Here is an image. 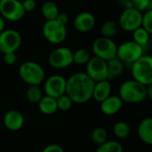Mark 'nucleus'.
Instances as JSON below:
<instances>
[{
  "label": "nucleus",
  "mask_w": 152,
  "mask_h": 152,
  "mask_svg": "<svg viewBox=\"0 0 152 152\" xmlns=\"http://www.w3.org/2000/svg\"><path fill=\"white\" fill-rule=\"evenodd\" d=\"M95 82L86 72H76L66 80L65 93L73 103L83 104L92 99Z\"/></svg>",
  "instance_id": "nucleus-1"
},
{
  "label": "nucleus",
  "mask_w": 152,
  "mask_h": 152,
  "mask_svg": "<svg viewBox=\"0 0 152 152\" xmlns=\"http://www.w3.org/2000/svg\"><path fill=\"white\" fill-rule=\"evenodd\" d=\"M123 102L138 104L147 99L146 85L132 79L124 82L119 87V95Z\"/></svg>",
  "instance_id": "nucleus-2"
},
{
  "label": "nucleus",
  "mask_w": 152,
  "mask_h": 152,
  "mask_svg": "<svg viewBox=\"0 0 152 152\" xmlns=\"http://www.w3.org/2000/svg\"><path fill=\"white\" fill-rule=\"evenodd\" d=\"M20 78L28 85H39L45 80L43 67L33 61H26L19 67Z\"/></svg>",
  "instance_id": "nucleus-3"
},
{
  "label": "nucleus",
  "mask_w": 152,
  "mask_h": 152,
  "mask_svg": "<svg viewBox=\"0 0 152 152\" xmlns=\"http://www.w3.org/2000/svg\"><path fill=\"white\" fill-rule=\"evenodd\" d=\"M132 78L139 83L148 85L152 83V56H141L131 64Z\"/></svg>",
  "instance_id": "nucleus-4"
},
{
  "label": "nucleus",
  "mask_w": 152,
  "mask_h": 152,
  "mask_svg": "<svg viewBox=\"0 0 152 152\" xmlns=\"http://www.w3.org/2000/svg\"><path fill=\"white\" fill-rule=\"evenodd\" d=\"M144 55V48L133 40L124 41L117 47L116 57L124 64H132Z\"/></svg>",
  "instance_id": "nucleus-5"
},
{
  "label": "nucleus",
  "mask_w": 152,
  "mask_h": 152,
  "mask_svg": "<svg viewBox=\"0 0 152 152\" xmlns=\"http://www.w3.org/2000/svg\"><path fill=\"white\" fill-rule=\"evenodd\" d=\"M42 32L44 38L53 44L62 43L67 36L66 25L60 23L56 19L46 21L42 27Z\"/></svg>",
  "instance_id": "nucleus-6"
},
{
  "label": "nucleus",
  "mask_w": 152,
  "mask_h": 152,
  "mask_svg": "<svg viewBox=\"0 0 152 152\" xmlns=\"http://www.w3.org/2000/svg\"><path fill=\"white\" fill-rule=\"evenodd\" d=\"M142 13L133 8L132 7H126L121 13L118 20V24L121 30L132 32L134 30L141 26Z\"/></svg>",
  "instance_id": "nucleus-7"
},
{
  "label": "nucleus",
  "mask_w": 152,
  "mask_h": 152,
  "mask_svg": "<svg viewBox=\"0 0 152 152\" xmlns=\"http://www.w3.org/2000/svg\"><path fill=\"white\" fill-rule=\"evenodd\" d=\"M92 51L95 56L108 61L116 56L117 46L112 39L102 36L96 39L93 42Z\"/></svg>",
  "instance_id": "nucleus-8"
},
{
  "label": "nucleus",
  "mask_w": 152,
  "mask_h": 152,
  "mask_svg": "<svg viewBox=\"0 0 152 152\" xmlns=\"http://www.w3.org/2000/svg\"><path fill=\"white\" fill-rule=\"evenodd\" d=\"M25 15L22 2L19 0H0V15L12 22L21 20Z\"/></svg>",
  "instance_id": "nucleus-9"
},
{
  "label": "nucleus",
  "mask_w": 152,
  "mask_h": 152,
  "mask_svg": "<svg viewBox=\"0 0 152 152\" xmlns=\"http://www.w3.org/2000/svg\"><path fill=\"white\" fill-rule=\"evenodd\" d=\"M73 63V52L66 47L54 49L48 56V64L55 69H64Z\"/></svg>",
  "instance_id": "nucleus-10"
},
{
  "label": "nucleus",
  "mask_w": 152,
  "mask_h": 152,
  "mask_svg": "<svg viewBox=\"0 0 152 152\" xmlns=\"http://www.w3.org/2000/svg\"><path fill=\"white\" fill-rule=\"evenodd\" d=\"M21 44L22 37L17 31L8 29L0 32V52L1 53L15 52L20 48Z\"/></svg>",
  "instance_id": "nucleus-11"
},
{
  "label": "nucleus",
  "mask_w": 152,
  "mask_h": 152,
  "mask_svg": "<svg viewBox=\"0 0 152 152\" xmlns=\"http://www.w3.org/2000/svg\"><path fill=\"white\" fill-rule=\"evenodd\" d=\"M87 64L86 73L96 83L107 80V61L98 56L91 57Z\"/></svg>",
  "instance_id": "nucleus-12"
},
{
  "label": "nucleus",
  "mask_w": 152,
  "mask_h": 152,
  "mask_svg": "<svg viewBox=\"0 0 152 152\" xmlns=\"http://www.w3.org/2000/svg\"><path fill=\"white\" fill-rule=\"evenodd\" d=\"M44 91L46 95L57 99L58 97L65 94L66 80L58 74L50 76L44 83Z\"/></svg>",
  "instance_id": "nucleus-13"
},
{
  "label": "nucleus",
  "mask_w": 152,
  "mask_h": 152,
  "mask_svg": "<svg viewBox=\"0 0 152 152\" xmlns=\"http://www.w3.org/2000/svg\"><path fill=\"white\" fill-rule=\"evenodd\" d=\"M96 23L95 16L89 12H83L77 15L73 21L74 29L80 32H88L93 29Z\"/></svg>",
  "instance_id": "nucleus-14"
},
{
  "label": "nucleus",
  "mask_w": 152,
  "mask_h": 152,
  "mask_svg": "<svg viewBox=\"0 0 152 152\" xmlns=\"http://www.w3.org/2000/svg\"><path fill=\"white\" fill-rule=\"evenodd\" d=\"M4 124L10 131H19L24 125V116L18 110H9L4 115Z\"/></svg>",
  "instance_id": "nucleus-15"
},
{
  "label": "nucleus",
  "mask_w": 152,
  "mask_h": 152,
  "mask_svg": "<svg viewBox=\"0 0 152 152\" xmlns=\"http://www.w3.org/2000/svg\"><path fill=\"white\" fill-rule=\"evenodd\" d=\"M123 104L124 102L119 96L110 95L106 99L100 102V110L103 114L107 115H113L117 114L121 110Z\"/></svg>",
  "instance_id": "nucleus-16"
},
{
  "label": "nucleus",
  "mask_w": 152,
  "mask_h": 152,
  "mask_svg": "<svg viewBox=\"0 0 152 152\" xmlns=\"http://www.w3.org/2000/svg\"><path fill=\"white\" fill-rule=\"evenodd\" d=\"M137 133L142 142L152 145V117L144 118L139 124Z\"/></svg>",
  "instance_id": "nucleus-17"
},
{
  "label": "nucleus",
  "mask_w": 152,
  "mask_h": 152,
  "mask_svg": "<svg viewBox=\"0 0 152 152\" xmlns=\"http://www.w3.org/2000/svg\"><path fill=\"white\" fill-rule=\"evenodd\" d=\"M111 91L112 87L107 80L96 82L93 89L92 99H94L97 102L100 103L111 95Z\"/></svg>",
  "instance_id": "nucleus-18"
},
{
  "label": "nucleus",
  "mask_w": 152,
  "mask_h": 152,
  "mask_svg": "<svg viewBox=\"0 0 152 152\" xmlns=\"http://www.w3.org/2000/svg\"><path fill=\"white\" fill-rule=\"evenodd\" d=\"M107 64V80L115 79L123 74L124 71V64L118 58L114 57L108 61Z\"/></svg>",
  "instance_id": "nucleus-19"
},
{
  "label": "nucleus",
  "mask_w": 152,
  "mask_h": 152,
  "mask_svg": "<svg viewBox=\"0 0 152 152\" xmlns=\"http://www.w3.org/2000/svg\"><path fill=\"white\" fill-rule=\"evenodd\" d=\"M38 106L39 111L44 115H52L58 110L56 99L48 95H45L41 98V99L38 103Z\"/></svg>",
  "instance_id": "nucleus-20"
},
{
  "label": "nucleus",
  "mask_w": 152,
  "mask_h": 152,
  "mask_svg": "<svg viewBox=\"0 0 152 152\" xmlns=\"http://www.w3.org/2000/svg\"><path fill=\"white\" fill-rule=\"evenodd\" d=\"M59 13L57 5L53 1H47L41 7V14L46 21L55 20Z\"/></svg>",
  "instance_id": "nucleus-21"
},
{
  "label": "nucleus",
  "mask_w": 152,
  "mask_h": 152,
  "mask_svg": "<svg viewBox=\"0 0 152 152\" xmlns=\"http://www.w3.org/2000/svg\"><path fill=\"white\" fill-rule=\"evenodd\" d=\"M119 30H120V27H119L118 23L112 21V20H108V21H106L101 25L100 33L103 37L113 39L115 36L117 35Z\"/></svg>",
  "instance_id": "nucleus-22"
},
{
  "label": "nucleus",
  "mask_w": 152,
  "mask_h": 152,
  "mask_svg": "<svg viewBox=\"0 0 152 152\" xmlns=\"http://www.w3.org/2000/svg\"><path fill=\"white\" fill-rule=\"evenodd\" d=\"M150 36L151 35L142 26L137 28L132 31V40L143 48H145L148 44L150 40Z\"/></svg>",
  "instance_id": "nucleus-23"
},
{
  "label": "nucleus",
  "mask_w": 152,
  "mask_h": 152,
  "mask_svg": "<svg viewBox=\"0 0 152 152\" xmlns=\"http://www.w3.org/2000/svg\"><path fill=\"white\" fill-rule=\"evenodd\" d=\"M113 133L114 135L120 140L126 139L131 133L130 125L124 121H119L115 123L113 126Z\"/></svg>",
  "instance_id": "nucleus-24"
},
{
  "label": "nucleus",
  "mask_w": 152,
  "mask_h": 152,
  "mask_svg": "<svg viewBox=\"0 0 152 152\" xmlns=\"http://www.w3.org/2000/svg\"><path fill=\"white\" fill-rule=\"evenodd\" d=\"M96 152H124V148L119 141L107 140L98 146Z\"/></svg>",
  "instance_id": "nucleus-25"
},
{
  "label": "nucleus",
  "mask_w": 152,
  "mask_h": 152,
  "mask_svg": "<svg viewBox=\"0 0 152 152\" xmlns=\"http://www.w3.org/2000/svg\"><path fill=\"white\" fill-rule=\"evenodd\" d=\"M91 139L94 144L99 146L107 140V132L103 127H96L91 132Z\"/></svg>",
  "instance_id": "nucleus-26"
},
{
  "label": "nucleus",
  "mask_w": 152,
  "mask_h": 152,
  "mask_svg": "<svg viewBox=\"0 0 152 152\" xmlns=\"http://www.w3.org/2000/svg\"><path fill=\"white\" fill-rule=\"evenodd\" d=\"M42 97H43L42 91L39 87V85H31L28 88V90L26 91L27 100L31 103L38 104Z\"/></svg>",
  "instance_id": "nucleus-27"
},
{
  "label": "nucleus",
  "mask_w": 152,
  "mask_h": 152,
  "mask_svg": "<svg viewBox=\"0 0 152 152\" xmlns=\"http://www.w3.org/2000/svg\"><path fill=\"white\" fill-rule=\"evenodd\" d=\"M90 59H91V54L85 48H80L73 52V63L75 64H86Z\"/></svg>",
  "instance_id": "nucleus-28"
},
{
  "label": "nucleus",
  "mask_w": 152,
  "mask_h": 152,
  "mask_svg": "<svg viewBox=\"0 0 152 152\" xmlns=\"http://www.w3.org/2000/svg\"><path fill=\"white\" fill-rule=\"evenodd\" d=\"M56 104H57V109L65 112L72 108L73 102L71 99V98L65 93L56 99Z\"/></svg>",
  "instance_id": "nucleus-29"
},
{
  "label": "nucleus",
  "mask_w": 152,
  "mask_h": 152,
  "mask_svg": "<svg viewBox=\"0 0 152 152\" xmlns=\"http://www.w3.org/2000/svg\"><path fill=\"white\" fill-rule=\"evenodd\" d=\"M141 26L152 35V9H148L142 14V23Z\"/></svg>",
  "instance_id": "nucleus-30"
},
{
  "label": "nucleus",
  "mask_w": 152,
  "mask_h": 152,
  "mask_svg": "<svg viewBox=\"0 0 152 152\" xmlns=\"http://www.w3.org/2000/svg\"><path fill=\"white\" fill-rule=\"evenodd\" d=\"M130 1H131V6L141 13L147 11L149 8L150 0H130Z\"/></svg>",
  "instance_id": "nucleus-31"
},
{
  "label": "nucleus",
  "mask_w": 152,
  "mask_h": 152,
  "mask_svg": "<svg viewBox=\"0 0 152 152\" xmlns=\"http://www.w3.org/2000/svg\"><path fill=\"white\" fill-rule=\"evenodd\" d=\"M17 60V56L15 52H8L4 54V61L7 64L12 65L16 63Z\"/></svg>",
  "instance_id": "nucleus-32"
},
{
  "label": "nucleus",
  "mask_w": 152,
  "mask_h": 152,
  "mask_svg": "<svg viewBox=\"0 0 152 152\" xmlns=\"http://www.w3.org/2000/svg\"><path fill=\"white\" fill-rule=\"evenodd\" d=\"M23 9L26 12H31L35 9L36 7V2L35 0H23L22 2Z\"/></svg>",
  "instance_id": "nucleus-33"
},
{
  "label": "nucleus",
  "mask_w": 152,
  "mask_h": 152,
  "mask_svg": "<svg viewBox=\"0 0 152 152\" xmlns=\"http://www.w3.org/2000/svg\"><path fill=\"white\" fill-rule=\"evenodd\" d=\"M42 152H64V150L58 144H50L45 147Z\"/></svg>",
  "instance_id": "nucleus-34"
},
{
  "label": "nucleus",
  "mask_w": 152,
  "mask_h": 152,
  "mask_svg": "<svg viewBox=\"0 0 152 152\" xmlns=\"http://www.w3.org/2000/svg\"><path fill=\"white\" fill-rule=\"evenodd\" d=\"M56 21H58L60 23L64 24V25H66L69 22V17L66 14H64V13H59L58 15L56 16Z\"/></svg>",
  "instance_id": "nucleus-35"
},
{
  "label": "nucleus",
  "mask_w": 152,
  "mask_h": 152,
  "mask_svg": "<svg viewBox=\"0 0 152 152\" xmlns=\"http://www.w3.org/2000/svg\"><path fill=\"white\" fill-rule=\"evenodd\" d=\"M146 95L147 99L152 102V83H149L146 86Z\"/></svg>",
  "instance_id": "nucleus-36"
},
{
  "label": "nucleus",
  "mask_w": 152,
  "mask_h": 152,
  "mask_svg": "<svg viewBox=\"0 0 152 152\" xmlns=\"http://www.w3.org/2000/svg\"><path fill=\"white\" fill-rule=\"evenodd\" d=\"M5 30V21L4 18L0 15V32L3 31Z\"/></svg>",
  "instance_id": "nucleus-37"
},
{
  "label": "nucleus",
  "mask_w": 152,
  "mask_h": 152,
  "mask_svg": "<svg viewBox=\"0 0 152 152\" xmlns=\"http://www.w3.org/2000/svg\"><path fill=\"white\" fill-rule=\"evenodd\" d=\"M148 9H152V0H150V2H149V8Z\"/></svg>",
  "instance_id": "nucleus-38"
},
{
  "label": "nucleus",
  "mask_w": 152,
  "mask_h": 152,
  "mask_svg": "<svg viewBox=\"0 0 152 152\" xmlns=\"http://www.w3.org/2000/svg\"><path fill=\"white\" fill-rule=\"evenodd\" d=\"M149 42L151 43V45H152V35L150 36V40H149Z\"/></svg>",
  "instance_id": "nucleus-39"
}]
</instances>
